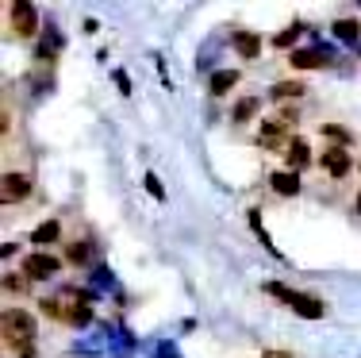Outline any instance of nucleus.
Listing matches in <instances>:
<instances>
[{
  "instance_id": "nucleus-16",
  "label": "nucleus",
  "mask_w": 361,
  "mask_h": 358,
  "mask_svg": "<svg viewBox=\"0 0 361 358\" xmlns=\"http://www.w3.org/2000/svg\"><path fill=\"white\" fill-rule=\"evenodd\" d=\"M323 135H326V139H334L338 147H346V143H350V131H346V127H334V124H326Z\"/></svg>"
},
{
  "instance_id": "nucleus-18",
  "label": "nucleus",
  "mask_w": 361,
  "mask_h": 358,
  "mask_svg": "<svg viewBox=\"0 0 361 358\" xmlns=\"http://www.w3.org/2000/svg\"><path fill=\"white\" fill-rule=\"evenodd\" d=\"M296 35H300V23H296V28H288V31H281V35H277V47H288Z\"/></svg>"
},
{
  "instance_id": "nucleus-15",
  "label": "nucleus",
  "mask_w": 361,
  "mask_h": 358,
  "mask_svg": "<svg viewBox=\"0 0 361 358\" xmlns=\"http://www.w3.org/2000/svg\"><path fill=\"white\" fill-rule=\"evenodd\" d=\"M300 93H304V85L300 81H281V85H273V97H300Z\"/></svg>"
},
{
  "instance_id": "nucleus-5",
  "label": "nucleus",
  "mask_w": 361,
  "mask_h": 358,
  "mask_svg": "<svg viewBox=\"0 0 361 358\" xmlns=\"http://www.w3.org/2000/svg\"><path fill=\"white\" fill-rule=\"evenodd\" d=\"M31 193V177L23 169H4V185H0V201L4 204H16Z\"/></svg>"
},
{
  "instance_id": "nucleus-9",
  "label": "nucleus",
  "mask_w": 361,
  "mask_h": 358,
  "mask_svg": "<svg viewBox=\"0 0 361 358\" xmlns=\"http://www.w3.org/2000/svg\"><path fill=\"white\" fill-rule=\"evenodd\" d=\"M92 239H70V243H66V262H70V266H85V262H92Z\"/></svg>"
},
{
  "instance_id": "nucleus-12",
  "label": "nucleus",
  "mask_w": 361,
  "mask_h": 358,
  "mask_svg": "<svg viewBox=\"0 0 361 358\" xmlns=\"http://www.w3.org/2000/svg\"><path fill=\"white\" fill-rule=\"evenodd\" d=\"M54 239H62V224H58V220H47V224H39L35 232H31V243H39V246L54 243Z\"/></svg>"
},
{
  "instance_id": "nucleus-14",
  "label": "nucleus",
  "mask_w": 361,
  "mask_h": 358,
  "mask_svg": "<svg viewBox=\"0 0 361 358\" xmlns=\"http://www.w3.org/2000/svg\"><path fill=\"white\" fill-rule=\"evenodd\" d=\"M257 108H262V100H257V97H243V100L235 105V112H231V116H235V124H246V119L257 116Z\"/></svg>"
},
{
  "instance_id": "nucleus-6",
  "label": "nucleus",
  "mask_w": 361,
  "mask_h": 358,
  "mask_svg": "<svg viewBox=\"0 0 361 358\" xmlns=\"http://www.w3.org/2000/svg\"><path fill=\"white\" fill-rule=\"evenodd\" d=\"M54 274H58L54 254H31V258H23V278L27 281H50Z\"/></svg>"
},
{
  "instance_id": "nucleus-11",
  "label": "nucleus",
  "mask_w": 361,
  "mask_h": 358,
  "mask_svg": "<svg viewBox=\"0 0 361 358\" xmlns=\"http://www.w3.org/2000/svg\"><path fill=\"white\" fill-rule=\"evenodd\" d=\"M288 62L296 66V70H323V66H326V54H323V50H292Z\"/></svg>"
},
{
  "instance_id": "nucleus-21",
  "label": "nucleus",
  "mask_w": 361,
  "mask_h": 358,
  "mask_svg": "<svg viewBox=\"0 0 361 358\" xmlns=\"http://www.w3.org/2000/svg\"><path fill=\"white\" fill-rule=\"evenodd\" d=\"M354 204H357V212H361V193H357V197H354Z\"/></svg>"
},
{
  "instance_id": "nucleus-7",
  "label": "nucleus",
  "mask_w": 361,
  "mask_h": 358,
  "mask_svg": "<svg viewBox=\"0 0 361 358\" xmlns=\"http://www.w3.org/2000/svg\"><path fill=\"white\" fill-rule=\"evenodd\" d=\"M304 166H312V147H307V139H292L285 150V169H296L300 174Z\"/></svg>"
},
{
  "instance_id": "nucleus-13",
  "label": "nucleus",
  "mask_w": 361,
  "mask_h": 358,
  "mask_svg": "<svg viewBox=\"0 0 361 358\" xmlns=\"http://www.w3.org/2000/svg\"><path fill=\"white\" fill-rule=\"evenodd\" d=\"M238 81V70H219L212 73V97H223V93H231Z\"/></svg>"
},
{
  "instance_id": "nucleus-8",
  "label": "nucleus",
  "mask_w": 361,
  "mask_h": 358,
  "mask_svg": "<svg viewBox=\"0 0 361 358\" xmlns=\"http://www.w3.org/2000/svg\"><path fill=\"white\" fill-rule=\"evenodd\" d=\"M269 185H273V193H281V197H296L300 193V174L296 169H273Z\"/></svg>"
},
{
  "instance_id": "nucleus-2",
  "label": "nucleus",
  "mask_w": 361,
  "mask_h": 358,
  "mask_svg": "<svg viewBox=\"0 0 361 358\" xmlns=\"http://www.w3.org/2000/svg\"><path fill=\"white\" fill-rule=\"evenodd\" d=\"M265 289H269V293H277V297H285L296 316H304V320H319V316H323V301H319V297H312V293H292V289H285V285H265Z\"/></svg>"
},
{
  "instance_id": "nucleus-19",
  "label": "nucleus",
  "mask_w": 361,
  "mask_h": 358,
  "mask_svg": "<svg viewBox=\"0 0 361 358\" xmlns=\"http://www.w3.org/2000/svg\"><path fill=\"white\" fill-rule=\"evenodd\" d=\"M4 289H23V278H4Z\"/></svg>"
},
{
  "instance_id": "nucleus-3",
  "label": "nucleus",
  "mask_w": 361,
  "mask_h": 358,
  "mask_svg": "<svg viewBox=\"0 0 361 358\" xmlns=\"http://www.w3.org/2000/svg\"><path fill=\"white\" fill-rule=\"evenodd\" d=\"M8 23H12L16 39H31L39 31V12L31 4H23V0H16V4L8 8Z\"/></svg>"
},
{
  "instance_id": "nucleus-20",
  "label": "nucleus",
  "mask_w": 361,
  "mask_h": 358,
  "mask_svg": "<svg viewBox=\"0 0 361 358\" xmlns=\"http://www.w3.org/2000/svg\"><path fill=\"white\" fill-rule=\"evenodd\" d=\"M265 358H292V354H277V351H269V354H265Z\"/></svg>"
},
{
  "instance_id": "nucleus-4",
  "label": "nucleus",
  "mask_w": 361,
  "mask_h": 358,
  "mask_svg": "<svg viewBox=\"0 0 361 358\" xmlns=\"http://www.w3.org/2000/svg\"><path fill=\"white\" fill-rule=\"evenodd\" d=\"M319 166L326 169V174L338 181V177H346L350 169H354V158H350V147H326L319 155Z\"/></svg>"
},
{
  "instance_id": "nucleus-17",
  "label": "nucleus",
  "mask_w": 361,
  "mask_h": 358,
  "mask_svg": "<svg viewBox=\"0 0 361 358\" xmlns=\"http://www.w3.org/2000/svg\"><path fill=\"white\" fill-rule=\"evenodd\" d=\"M334 31H338V35L342 39H357V20H338V23H334Z\"/></svg>"
},
{
  "instance_id": "nucleus-10",
  "label": "nucleus",
  "mask_w": 361,
  "mask_h": 358,
  "mask_svg": "<svg viewBox=\"0 0 361 358\" xmlns=\"http://www.w3.org/2000/svg\"><path fill=\"white\" fill-rule=\"evenodd\" d=\"M231 47L243 58H257L262 54V35H254V31H235V35H231Z\"/></svg>"
},
{
  "instance_id": "nucleus-1",
  "label": "nucleus",
  "mask_w": 361,
  "mask_h": 358,
  "mask_svg": "<svg viewBox=\"0 0 361 358\" xmlns=\"http://www.w3.org/2000/svg\"><path fill=\"white\" fill-rule=\"evenodd\" d=\"M0 328H4V347L8 351H16L20 358H31V339H35V316H31V312L4 309Z\"/></svg>"
}]
</instances>
